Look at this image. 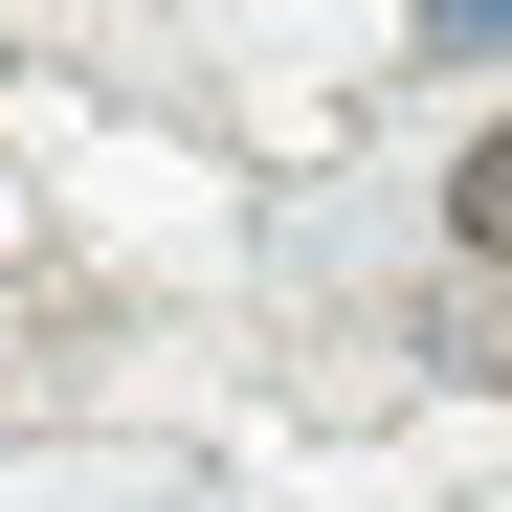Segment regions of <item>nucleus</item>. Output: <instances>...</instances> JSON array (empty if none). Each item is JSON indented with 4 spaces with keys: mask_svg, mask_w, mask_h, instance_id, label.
Segmentation results:
<instances>
[{
    "mask_svg": "<svg viewBox=\"0 0 512 512\" xmlns=\"http://www.w3.org/2000/svg\"><path fill=\"white\" fill-rule=\"evenodd\" d=\"M446 245H490V268H512V112H490V134L446 156Z\"/></svg>",
    "mask_w": 512,
    "mask_h": 512,
    "instance_id": "f257e3e1",
    "label": "nucleus"
},
{
    "mask_svg": "<svg viewBox=\"0 0 512 512\" xmlns=\"http://www.w3.org/2000/svg\"><path fill=\"white\" fill-rule=\"evenodd\" d=\"M423 45H446V67H512V0H423Z\"/></svg>",
    "mask_w": 512,
    "mask_h": 512,
    "instance_id": "f03ea898",
    "label": "nucleus"
}]
</instances>
